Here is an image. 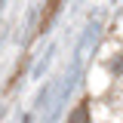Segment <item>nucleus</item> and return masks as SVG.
I'll use <instances>...</instances> for the list:
<instances>
[{
  "label": "nucleus",
  "mask_w": 123,
  "mask_h": 123,
  "mask_svg": "<svg viewBox=\"0 0 123 123\" xmlns=\"http://www.w3.org/2000/svg\"><path fill=\"white\" fill-rule=\"evenodd\" d=\"M68 123H89V108H86V102H80V105L71 111V120Z\"/></svg>",
  "instance_id": "nucleus-1"
}]
</instances>
